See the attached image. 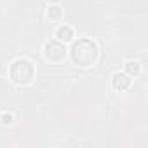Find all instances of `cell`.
<instances>
[{"label": "cell", "instance_id": "cell-4", "mask_svg": "<svg viewBox=\"0 0 148 148\" xmlns=\"http://www.w3.org/2000/svg\"><path fill=\"white\" fill-rule=\"evenodd\" d=\"M112 86L117 91H125V89L131 87V77L125 75V73L117 71V73H113V75H112Z\"/></svg>", "mask_w": 148, "mask_h": 148}, {"label": "cell", "instance_id": "cell-6", "mask_svg": "<svg viewBox=\"0 0 148 148\" xmlns=\"http://www.w3.org/2000/svg\"><path fill=\"white\" fill-rule=\"evenodd\" d=\"M125 71L129 73V77H138L139 71H141V66L136 61H127L125 63Z\"/></svg>", "mask_w": 148, "mask_h": 148}, {"label": "cell", "instance_id": "cell-8", "mask_svg": "<svg viewBox=\"0 0 148 148\" xmlns=\"http://www.w3.org/2000/svg\"><path fill=\"white\" fill-rule=\"evenodd\" d=\"M0 120H2V124H12L14 122V117L11 115V113H2V117H0Z\"/></svg>", "mask_w": 148, "mask_h": 148}, {"label": "cell", "instance_id": "cell-3", "mask_svg": "<svg viewBox=\"0 0 148 148\" xmlns=\"http://www.w3.org/2000/svg\"><path fill=\"white\" fill-rule=\"evenodd\" d=\"M44 56L51 63H59L66 58V47L59 40H49L44 44Z\"/></svg>", "mask_w": 148, "mask_h": 148}, {"label": "cell", "instance_id": "cell-2", "mask_svg": "<svg viewBox=\"0 0 148 148\" xmlns=\"http://www.w3.org/2000/svg\"><path fill=\"white\" fill-rule=\"evenodd\" d=\"M9 75H11V80L18 86H26L32 82L33 75H35V68L33 64L25 59V58H19V59H14L11 68H9Z\"/></svg>", "mask_w": 148, "mask_h": 148}, {"label": "cell", "instance_id": "cell-5", "mask_svg": "<svg viewBox=\"0 0 148 148\" xmlns=\"http://www.w3.org/2000/svg\"><path fill=\"white\" fill-rule=\"evenodd\" d=\"M56 38H58L59 42H70V40L73 38V28L68 26V25L58 26V30H56Z\"/></svg>", "mask_w": 148, "mask_h": 148}, {"label": "cell", "instance_id": "cell-7", "mask_svg": "<svg viewBox=\"0 0 148 148\" xmlns=\"http://www.w3.org/2000/svg\"><path fill=\"white\" fill-rule=\"evenodd\" d=\"M61 14H63V11H61V7L59 5H51L49 7V11H47V16L51 18V19H59L61 18Z\"/></svg>", "mask_w": 148, "mask_h": 148}, {"label": "cell", "instance_id": "cell-1", "mask_svg": "<svg viewBox=\"0 0 148 148\" xmlns=\"http://www.w3.org/2000/svg\"><path fill=\"white\" fill-rule=\"evenodd\" d=\"M71 59L79 66H91L98 59V47L92 40L89 38H79L71 45Z\"/></svg>", "mask_w": 148, "mask_h": 148}]
</instances>
